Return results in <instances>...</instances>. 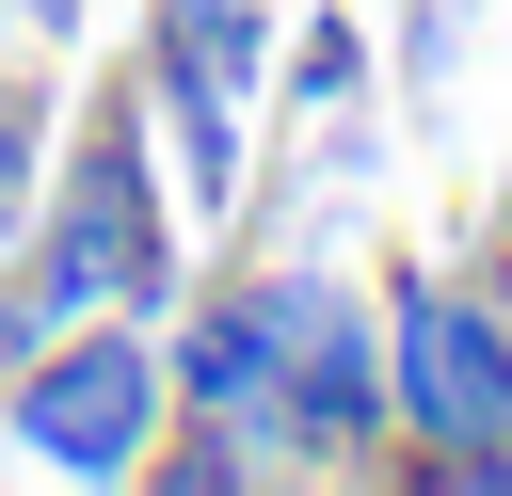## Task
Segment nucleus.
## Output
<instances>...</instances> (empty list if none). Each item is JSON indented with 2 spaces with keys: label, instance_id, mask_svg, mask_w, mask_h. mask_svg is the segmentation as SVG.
Segmentation results:
<instances>
[{
  "label": "nucleus",
  "instance_id": "1",
  "mask_svg": "<svg viewBox=\"0 0 512 496\" xmlns=\"http://www.w3.org/2000/svg\"><path fill=\"white\" fill-rule=\"evenodd\" d=\"M176 288H192V224H176L144 128H128V80H96V96H64L48 176L0 240V368L80 336V320H160Z\"/></svg>",
  "mask_w": 512,
  "mask_h": 496
},
{
  "label": "nucleus",
  "instance_id": "2",
  "mask_svg": "<svg viewBox=\"0 0 512 496\" xmlns=\"http://www.w3.org/2000/svg\"><path fill=\"white\" fill-rule=\"evenodd\" d=\"M368 320H384L400 496H448V464L512 432V336H496V288H480L464 256H384V272H368Z\"/></svg>",
  "mask_w": 512,
  "mask_h": 496
},
{
  "label": "nucleus",
  "instance_id": "3",
  "mask_svg": "<svg viewBox=\"0 0 512 496\" xmlns=\"http://www.w3.org/2000/svg\"><path fill=\"white\" fill-rule=\"evenodd\" d=\"M176 384H160V320H80L48 352L0 368V464L16 480H144Z\"/></svg>",
  "mask_w": 512,
  "mask_h": 496
},
{
  "label": "nucleus",
  "instance_id": "4",
  "mask_svg": "<svg viewBox=\"0 0 512 496\" xmlns=\"http://www.w3.org/2000/svg\"><path fill=\"white\" fill-rule=\"evenodd\" d=\"M112 80H128V128H144V160H160V192H176L192 256H208V240H240V208H256V176H272V160H256V96H240V80H208L160 16L128 32V64H112Z\"/></svg>",
  "mask_w": 512,
  "mask_h": 496
},
{
  "label": "nucleus",
  "instance_id": "5",
  "mask_svg": "<svg viewBox=\"0 0 512 496\" xmlns=\"http://www.w3.org/2000/svg\"><path fill=\"white\" fill-rule=\"evenodd\" d=\"M160 384H176V416H192V432H240V448L288 480V448H272V400H288V320H272V288H256L240 256H192V288L160 304Z\"/></svg>",
  "mask_w": 512,
  "mask_h": 496
},
{
  "label": "nucleus",
  "instance_id": "6",
  "mask_svg": "<svg viewBox=\"0 0 512 496\" xmlns=\"http://www.w3.org/2000/svg\"><path fill=\"white\" fill-rule=\"evenodd\" d=\"M48 128H64V48H0V208H32V176H48Z\"/></svg>",
  "mask_w": 512,
  "mask_h": 496
},
{
  "label": "nucleus",
  "instance_id": "7",
  "mask_svg": "<svg viewBox=\"0 0 512 496\" xmlns=\"http://www.w3.org/2000/svg\"><path fill=\"white\" fill-rule=\"evenodd\" d=\"M16 16H32V48H80V32L112 16V0H16Z\"/></svg>",
  "mask_w": 512,
  "mask_h": 496
},
{
  "label": "nucleus",
  "instance_id": "8",
  "mask_svg": "<svg viewBox=\"0 0 512 496\" xmlns=\"http://www.w3.org/2000/svg\"><path fill=\"white\" fill-rule=\"evenodd\" d=\"M480 272H512V176H496V208H480V240H464Z\"/></svg>",
  "mask_w": 512,
  "mask_h": 496
}]
</instances>
